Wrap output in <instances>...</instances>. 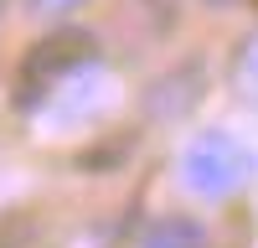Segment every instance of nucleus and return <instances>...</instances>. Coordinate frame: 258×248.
Listing matches in <instances>:
<instances>
[{
	"mask_svg": "<svg viewBox=\"0 0 258 248\" xmlns=\"http://www.w3.org/2000/svg\"><path fill=\"white\" fill-rule=\"evenodd\" d=\"M248 171H253V155L227 130H202L181 150V181L197 197H227V192H238V186L248 181Z\"/></svg>",
	"mask_w": 258,
	"mask_h": 248,
	"instance_id": "1",
	"label": "nucleus"
},
{
	"mask_svg": "<svg viewBox=\"0 0 258 248\" xmlns=\"http://www.w3.org/2000/svg\"><path fill=\"white\" fill-rule=\"evenodd\" d=\"M93 57H98V41H93L88 31H73V26H68V31H52L47 41H36V47H31L26 68H21V93H16V98L26 103V109H36L62 78L93 68Z\"/></svg>",
	"mask_w": 258,
	"mask_h": 248,
	"instance_id": "2",
	"label": "nucleus"
},
{
	"mask_svg": "<svg viewBox=\"0 0 258 248\" xmlns=\"http://www.w3.org/2000/svg\"><path fill=\"white\" fill-rule=\"evenodd\" d=\"M114 98V78H103L98 68H83L73 78H62L57 88L36 103L47 124H83V119H98Z\"/></svg>",
	"mask_w": 258,
	"mask_h": 248,
	"instance_id": "3",
	"label": "nucleus"
},
{
	"mask_svg": "<svg viewBox=\"0 0 258 248\" xmlns=\"http://www.w3.org/2000/svg\"><path fill=\"white\" fill-rule=\"evenodd\" d=\"M197 93H202V68H197V62H186V68L165 73L160 83H150L145 109L155 114V119H176V114H186V103H197Z\"/></svg>",
	"mask_w": 258,
	"mask_h": 248,
	"instance_id": "4",
	"label": "nucleus"
},
{
	"mask_svg": "<svg viewBox=\"0 0 258 248\" xmlns=\"http://www.w3.org/2000/svg\"><path fill=\"white\" fill-rule=\"evenodd\" d=\"M145 248H207V233L197 227V217H160L145 233Z\"/></svg>",
	"mask_w": 258,
	"mask_h": 248,
	"instance_id": "5",
	"label": "nucleus"
},
{
	"mask_svg": "<svg viewBox=\"0 0 258 248\" xmlns=\"http://www.w3.org/2000/svg\"><path fill=\"white\" fill-rule=\"evenodd\" d=\"M232 83H238V93H243L248 103H258V36L243 41L238 62H232Z\"/></svg>",
	"mask_w": 258,
	"mask_h": 248,
	"instance_id": "6",
	"label": "nucleus"
},
{
	"mask_svg": "<svg viewBox=\"0 0 258 248\" xmlns=\"http://www.w3.org/2000/svg\"><path fill=\"white\" fill-rule=\"evenodd\" d=\"M73 6H83V0H31L36 16H62V11H73Z\"/></svg>",
	"mask_w": 258,
	"mask_h": 248,
	"instance_id": "7",
	"label": "nucleus"
},
{
	"mask_svg": "<svg viewBox=\"0 0 258 248\" xmlns=\"http://www.w3.org/2000/svg\"><path fill=\"white\" fill-rule=\"evenodd\" d=\"M145 6H150V11H160V16H170V11H176V0H145Z\"/></svg>",
	"mask_w": 258,
	"mask_h": 248,
	"instance_id": "8",
	"label": "nucleus"
},
{
	"mask_svg": "<svg viewBox=\"0 0 258 248\" xmlns=\"http://www.w3.org/2000/svg\"><path fill=\"white\" fill-rule=\"evenodd\" d=\"M207 6H217V11H227V6H238V0H207Z\"/></svg>",
	"mask_w": 258,
	"mask_h": 248,
	"instance_id": "9",
	"label": "nucleus"
},
{
	"mask_svg": "<svg viewBox=\"0 0 258 248\" xmlns=\"http://www.w3.org/2000/svg\"><path fill=\"white\" fill-rule=\"evenodd\" d=\"M0 6H6V0H0Z\"/></svg>",
	"mask_w": 258,
	"mask_h": 248,
	"instance_id": "10",
	"label": "nucleus"
}]
</instances>
